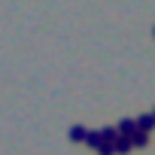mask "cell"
<instances>
[{
	"label": "cell",
	"mask_w": 155,
	"mask_h": 155,
	"mask_svg": "<svg viewBox=\"0 0 155 155\" xmlns=\"http://www.w3.org/2000/svg\"><path fill=\"white\" fill-rule=\"evenodd\" d=\"M85 143H88L91 149H101V143H104V140H101V131H88V134H85Z\"/></svg>",
	"instance_id": "cell-6"
},
{
	"label": "cell",
	"mask_w": 155,
	"mask_h": 155,
	"mask_svg": "<svg viewBox=\"0 0 155 155\" xmlns=\"http://www.w3.org/2000/svg\"><path fill=\"white\" fill-rule=\"evenodd\" d=\"M134 122H137V131H143V134H149V131L155 128V116H152V113H143V116L134 119Z\"/></svg>",
	"instance_id": "cell-2"
},
{
	"label": "cell",
	"mask_w": 155,
	"mask_h": 155,
	"mask_svg": "<svg viewBox=\"0 0 155 155\" xmlns=\"http://www.w3.org/2000/svg\"><path fill=\"white\" fill-rule=\"evenodd\" d=\"M113 146H116V152H131V149H134V146H131V137H122V134L116 137Z\"/></svg>",
	"instance_id": "cell-5"
},
{
	"label": "cell",
	"mask_w": 155,
	"mask_h": 155,
	"mask_svg": "<svg viewBox=\"0 0 155 155\" xmlns=\"http://www.w3.org/2000/svg\"><path fill=\"white\" fill-rule=\"evenodd\" d=\"M116 131H119L122 137H134V134H137V122H134V119H122V122L116 125Z\"/></svg>",
	"instance_id": "cell-1"
},
{
	"label": "cell",
	"mask_w": 155,
	"mask_h": 155,
	"mask_svg": "<svg viewBox=\"0 0 155 155\" xmlns=\"http://www.w3.org/2000/svg\"><path fill=\"white\" fill-rule=\"evenodd\" d=\"M85 125H70V131H67V137L73 140V143H79V140H85Z\"/></svg>",
	"instance_id": "cell-3"
},
{
	"label": "cell",
	"mask_w": 155,
	"mask_h": 155,
	"mask_svg": "<svg viewBox=\"0 0 155 155\" xmlns=\"http://www.w3.org/2000/svg\"><path fill=\"white\" fill-rule=\"evenodd\" d=\"M146 143H149V134H143V131H137V134L131 137V146H134V149H140V146H146Z\"/></svg>",
	"instance_id": "cell-7"
},
{
	"label": "cell",
	"mask_w": 155,
	"mask_h": 155,
	"mask_svg": "<svg viewBox=\"0 0 155 155\" xmlns=\"http://www.w3.org/2000/svg\"><path fill=\"white\" fill-rule=\"evenodd\" d=\"M116 137H119V131H116V128H110V125H104V128H101V140H104V143H116Z\"/></svg>",
	"instance_id": "cell-4"
},
{
	"label": "cell",
	"mask_w": 155,
	"mask_h": 155,
	"mask_svg": "<svg viewBox=\"0 0 155 155\" xmlns=\"http://www.w3.org/2000/svg\"><path fill=\"white\" fill-rule=\"evenodd\" d=\"M97 155H116V146H113V143H101Z\"/></svg>",
	"instance_id": "cell-8"
},
{
	"label": "cell",
	"mask_w": 155,
	"mask_h": 155,
	"mask_svg": "<svg viewBox=\"0 0 155 155\" xmlns=\"http://www.w3.org/2000/svg\"><path fill=\"white\" fill-rule=\"evenodd\" d=\"M152 116H155V110H152Z\"/></svg>",
	"instance_id": "cell-9"
}]
</instances>
